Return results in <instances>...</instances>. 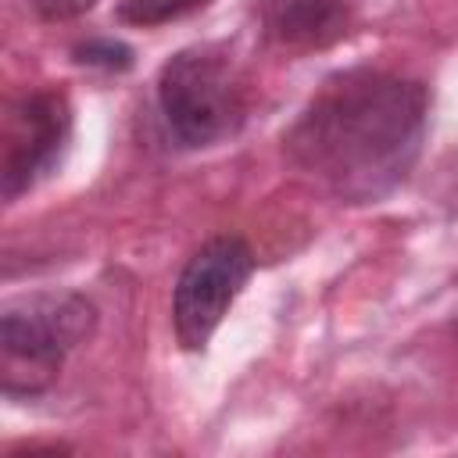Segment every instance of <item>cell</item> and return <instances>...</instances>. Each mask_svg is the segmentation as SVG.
Here are the masks:
<instances>
[{"instance_id": "2", "label": "cell", "mask_w": 458, "mask_h": 458, "mask_svg": "<svg viewBox=\"0 0 458 458\" xmlns=\"http://www.w3.org/2000/svg\"><path fill=\"white\" fill-rule=\"evenodd\" d=\"M157 111L179 147H215L247 122V79L222 47H186L157 72Z\"/></svg>"}, {"instance_id": "6", "label": "cell", "mask_w": 458, "mask_h": 458, "mask_svg": "<svg viewBox=\"0 0 458 458\" xmlns=\"http://www.w3.org/2000/svg\"><path fill=\"white\" fill-rule=\"evenodd\" d=\"M268 39L286 50H322L347 32V0H258Z\"/></svg>"}, {"instance_id": "3", "label": "cell", "mask_w": 458, "mask_h": 458, "mask_svg": "<svg viewBox=\"0 0 458 458\" xmlns=\"http://www.w3.org/2000/svg\"><path fill=\"white\" fill-rule=\"evenodd\" d=\"M97 329V308L82 293H36L0 315V376L7 397H36L54 386L64 358Z\"/></svg>"}, {"instance_id": "8", "label": "cell", "mask_w": 458, "mask_h": 458, "mask_svg": "<svg viewBox=\"0 0 458 458\" xmlns=\"http://www.w3.org/2000/svg\"><path fill=\"white\" fill-rule=\"evenodd\" d=\"M75 61L104 72H125L132 64V50L118 39H86L75 47Z\"/></svg>"}, {"instance_id": "5", "label": "cell", "mask_w": 458, "mask_h": 458, "mask_svg": "<svg viewBox=\"0 0 458 458\" xmlns=\"http://www.w3.org/2000/svg\"><path fill=\"white\" fill-rule=\"evenodd\" d=\"M72 140V104L64 89H32L7 104L0 132V190L14 204L47 179Z\"/></svg>"}, {"instance_id": "9", "label": "cell", "mask_w": 458, "mask_h": 458, "mask_svg": "<svg viewBox=\"0 0 458 458\" xmlns=\"http://www.w3.org/2000/svg\"><path fill=\"white\" fill-rule=\"evenodd\" d=\"M32 7L47 21H72V18L86 14V11H93L97 0H32Z\"/></svg>"}, {"instance_id": "4", "label": "cell", "mask_w": 458, "mask_h": 458, "mask_svg": "<svg viewBox=\"0 0 458 458\" xmlns=\"http://www.w3.org/2000/svg\"><path fill=\"white\" fill-rule=\"evenodd\" d=\"M250 276L254 254L240 236H215L190 254L172 293V326L186 351L208 347Z\"/></svg>"}, {"instance_id": "1", "label": "cell", "mask_w": 458, "mask_h": 458, "mask_svg": "<svg viewBox=\"0 0 458 458\" xmlns=\"http://www.w3.org/2000/svg\"><path fill=\"white\" fill-rule=\"evenodd\" d=\"M429 93L422 82L347 68L322 82L286 129V157L344 204L394 193L415 168L426 140Z\"/></svg>"}, {"instance_id": "7", "label": "cell", "mask_w": 458, "mask_h": 458, "mask_svg": "<svg viewBox=\"0 0 458 458\" xmlns=\"http://www.w3.org/2000/svg\"><path fill=\"white\" fill-rule=\"evenodd\" d=\"M211 0H118V18L125 25H165L175 18H186L193 11H204Z\"/></svg>"}]
</instances>
